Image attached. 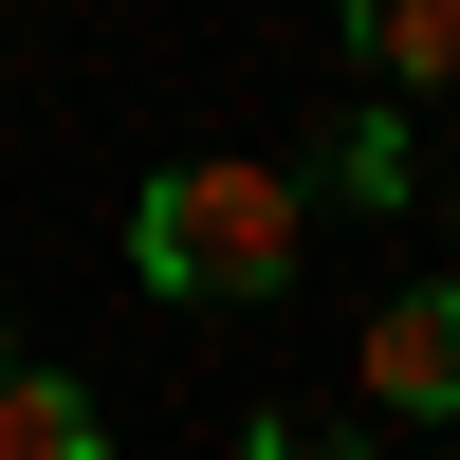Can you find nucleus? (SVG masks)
<instances>
[{
	"instance_id": "f257e3e1",
	"label": "nucleus",
	"mask_w": 460,
	"mask_h": 460,
	"mask_svg": "<svg viewBox=\"0 0 460 460\" xmlns=\"http://www.w3.org/2000/svg\"><path fill=\"white\" fill-rule=\"evenodd\" d=\"M129 277L147 295H277L295 277V184L277 166H166L129 203Z\"/></svg>"
},
{
	"instance_id": "f03ea898",
	"label": "nucleus",
	"mask_w": 460,
	"mask_h": 460,
	"mask_svg": "<svg viewBox=\"0 0 460 460\" xmlns=\"http://www.w3.org/2000/svg\"><path fill=\"white\" fill-rule=\"evenodd\" d=\"M350 387L387 405V424H460V277H442V295H387V314H368Z\"/></svg>"
},
{
	"instance_id": "7ed1b4c3",
	"label": "nucleus",
	"mask_w": 460,
	"mask_h": 460,
	"mask_svg": "<svg viewBox=\"0 0 460 460\" xmlns=\"http://www.w3.org/2000/svg\"><path fill=\"white\" fill-rule=\"evenodd\" d=\"M111 442V405L74 387V368H37V350H0V460H93Z\"/></svg>"
},
{
	"instance_id": "20e7f679",
	"label": "nucleus",
	"mask_w": 460,
	"mask_h": 460,
	"mask_svg": "<svg viewBox=\"0 0 460 460\" xmlns=\"http://www.w3.org/2000/svg\"><path fill=\"white\" fill-rule=\"evenodd\" d=\"M350 56L387 74V93H442L460 74V0H350Z\"/></svg>"
},
{
	"instance_id": "39448f33",
	"label": "nucleus",
	"mask_w": 460,
	"mask_h": 460,
	"mask_svg": "<svg viewBox=\"0 0 460 460\" xmlns=\"http://www.w3.org/2000/svg\"><path fill=\"white\" fill-rule=\"evenodd\" d=\"M332 184H350V203H405V111H350V129H332Z\"/></svg>"
},
{
	"instance_id": "423d86ee",
	"label": "nucleus",
	"mask_w": 460,
	"mask_h": 460,
	"mask_svg": "<svg viewBox=\"0 0 460 460\" xmlns=\"http://www.w3.org/2000/svg\"><path fill=\"white\" fill-rule=\"evenodd\" d=\"M442 221H460V184H442Z\"/></svg>"
}]
</instances>
